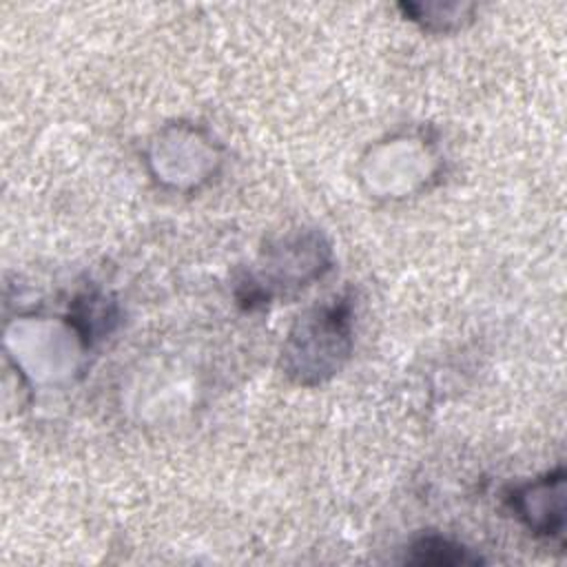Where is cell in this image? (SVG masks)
<instances>
[{
	"label": "cell",
	"mask_w": 567,
	"mask_h": 567,
	"mask_svg": "<svg viewBox=\"0 0 567 567\" xmlns=\"http://www.w3.org/2000/svg\"><path fill=\"white\" fill-rule=\"evenodd\" d=\"M75 317H84V315H75ZM89 317H102V319H106V315L104 312H100V310H91L89 308ZM97 319H89V334H93L95 330H97Z\"/></svg>",
	"instance_id": "4"
},
{
	"label": "cell",
	"mask_w": 567,
	"mask_h": 567,
	"mask_svg": "<svg viewBox=\"0 0 567 567\" xmlns=\"http://www.w3.org/2000/svg\"><path fill=\"white\" fill-rule=\"evenodd\" d=\"M405 563H416V565H467V563H481V558L474 556L463 545L452 543L450 538H443L439 534H427V536L416 538L410 545V554L405 556Z\"/></svg>",
	"instance_id": "3"
},
{
	"label": "cell",
	"mask_w": 567,
	"mask_h": 567,
	"mask_svg": "<svg viewBox=\"0 0 567 567\" xmlns=\"http://www.w3.org/2000/svg\"><path fill=\"white\" fill-rule=\"evenodd\" d=\"M565 472L558 467L556 472H549L547 476L518 487L512 496V509L520 516V520L540 536L547 538H563V489Z\"/></svg>",
	"instance_id": "2"
},
{
	"label": "cell",
	"mask_w": 567,
	"mask_h": 567,
	"mask_svg": "<svg viewBox=\"0 0 567 567\" xmlns=\"http://www.w3.org/2000/svg\"><path fill=\"white\" fill-rule=\"evenodd\" d=\"M303 319L319 339L297 323L284 354L286 359H295L290 374H297L299 383H306V374H317V381H321L326 374L337 372L350 352L352 303L348 297H337L330 303L312 308Z\"/></svg>",
	"instance_id": "1"
}]
</instances>
